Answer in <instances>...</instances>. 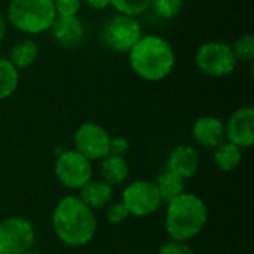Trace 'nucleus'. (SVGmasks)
I'll return each mask as SVG.
<instances>
[{"label":"nucleus","mask_w":254,"mask_h":254,"mask_svg":"<svg viewBox=\"0 0 254 254\" xmlns=\"http://www.w3.org/2000/svg\"><path fill=\"white\" fill-rule=\"evenodd\" d=\"M52 228L63 244L77 249L94 240L97 219L94 211L77 196H64L54 208Z\"/></svg>","instance_id":"1"},{"label":"nucleus","mask_w":254,"mask_h":254,"mask_svg":"<svg viewBox=\"0 0 254 254\" xmlns=\"http://www.w3.org/2000/svg\"><path fill=\"white\" fill-rule=\"evenodd\" d=\"M131 70L143 80L161 82L176 65V54L168 40L158 34H143L128 52Z\"/></svg>","instance_id":"2"},{"label":"nucleus","mask_w":254,"mask_h":254,"mask_svg":"<svg viewBox=\"0 0 254 254\" xmlns=\"http://www.w3.org/2000/svg\"><path fill=\"white\" fill-rule=\"evenodd\" d=\"M208 220L205 202L193 193L183 192L167 202L165 231L171 240L188 243L198 237Z\"/></svg>","instance_id":"3"},{"label":"nucleus","mask_w":254,"mask_h":254,"mask_svg":"<svg viewBox=\"0 0 254 254\" xmlns=\"http://www.w3.org/2000/svg\"><path fill=\"white\" fill-rule=\"evenodd\" d=\"M55 18L54 0H10L6 10L7 24L24 34L49 31Z\"/></svg>","instance_id":"4"},{"label":"nucleus","mask_w":254,"mask_h":254,"mask_svg":"<svg viewBox=\"0 0 254 254\" xmlns=\"http://www.w3.org/2000/svg\"><path fill=\"white\" fill-rule=\"evenodd\" d=\"M196 67L210 77H225L237 68V58L226 42L211 40L202 43L195 55Z\"/></svg>","instance_id":"5"},{"label":"nucleus","mask_w":254,"mask_h":254,"mask_svg":"<svg viewBox=\"0 0 254 254\" xmlns=\"http://www.w3.org/2000/svg\"><path fill=\"white\" fill-rule=\"evenodd\" d=\"M141 24L134 16L116 13L103 27L101 39L107 48L115 52L128 54L131 48L141 39Z\"/></svg>","instance_id":"6"},{"label":"nucleus","mask_w":254,"mask_h":254,"mask_svg":"<svg viewBox=\"0 0 254 254\" xmlns=\"http://www.w3.org/2000/svg\"><path fill=\"white\" fill-rule=\"evenodd\" d=\"M36 231L31 222L21 216L0 220V254H24L31 250Z\"/></svg>","instance_id":"7"},{"label":"nucleus","mask_w":254,"mask_h":254,"mask_svg":"<svg viewBox=\"0 0 254 254\" xmlns=\"http://www.w3.org/2000/svg\"><path fill=\"white\" fill-rule=\"evenodd\" d=\"M121 202L127 207L129 216L135 217L150 216L162 205V199L155 183L149 180H135L129 183L124 189Z\"/></svg>","instance_id":"8"},{"label":"nucleus","mask_w":254,"mask_h":254,"mask_svg":"<svg viewBox=\"0 0 254 254\" xmlns=\"http://www.w3.org/2000/svg\"><path fill=\"white\" fill-rule=\"evenodd\" d=\"M110 140L112 135L95 122L82 124L73 135L74 150L89 162L101 161L110 153Z\"/></svg>","instance_id":"9"},{"label":"nucleus","mask_w":254,"mask_h":254,"mask_svg":"<svg viewBox=\"0 0 254 254\" xmlns=\"http://www.w3.org/2000/svg\"><path fill=\"white\" fill-rule=\"evenodd\" d=\"M55 176L71 190H79L92 179V164L76 150L63 152L55 162Z\"/></svg>","instance_id":"10"},{"label":"nucleus","mask_w":254,"mask_h":254,"mask_svg":"<svg viewBox=\"0 0 254 254\" xmlns=\"http://www.w3.org/2000/svg\"><path fill=\"white\" fill-rule=\"evenodd\" d=\"M226 140L241 149L254 143V109L247 106L235 110L225 124Z\"/></svg>","instance_id":"11"},{"label":"nucleus","mask_w":254,"mask_h":254,"mask_svg":"<svg viewBox=\"0 0 254 254\" xmlns=\"http://www.w3.org/2000/svg\"><path fill=\"white\" fill-rule=\"evenodd\" d=\"M192 137L199 146L205 149H216L226 141L225 122L216 116H202L195 121L192 127Z\"/></svg>","instance_id":"12"},{"label":"nucleus","mask_w":254,"mask_h":254,"mask_svg":"<svg viewBox=\"0 0 254 254\" xmlns=\"http://www.w3.org/2000/svg\"><path fill=\"white\" fill-rule=\"evenodd\" d=\"M199 168V153L193 146L180 144L168 156L167 170L176 176L188 180L198 173Z\"/></svg>","instance_id":"13"},{"label":"nucleus","mask_w":254,"mask_h":254,"mask_svg":"<svg viewBox=\"0 0 254 254\" xmlns=\"http://www.w3.org/2000/svg\"><path fill=\"white\" fill-rule=\"evenodd\" d=\"M49 31L55 42L65 48H77L85 37V27L77 16H57Z\"/></svg>","instance_id":"14"},{"label":"nucleus","mask_w":254,"mask_h":254,"mask_svg":"<svg viewBox=\"0 0 254 254\" xmlns=\"http://www.w3.org/2000/svg\"><path fill=\"white\" fill-rule=\"evenodd\" d=\"M86 207H89L92 211L100 210L112 204L113 199V186L106 183L104 180L98 179L94 180L91 179L85 186L79 189V196H77Z\"/></svg>","instance_id":"15"},{"label":"nucleus","mask_w":254,"mask_h":254,"mask_svg":"<svg viewBox=\"0 0 254 254\" xmlns=\"http://www.w3.org/2000/svg\"><path fill=\"white\" fill-rule=\"evenodd\" d=\"M39 58V46L33 39L22 37L13 42L9 51V61L12 65L19 71L22 68H27L33 65Z\"/></svg>","instance_id":"16"},{"label":"nucleus","mask_w":254,"mask_h":254,"mask_svg":"<svg viewBox=\"0 0 254 254\" xmlns=\"http://www.w3.org/2000/svg\"><path fill=\"white\" fill-rule=\"evenodd\" d=\"M129 176V165L124 156L107 155L101 159V180L110 186L122 185Z\"/></svg>","instance_id":"17"},{"label":"nucleus","mask_w":254,"mask_h":254,"mask_svg":"<svg viewBox=\"0 0 254 254\" xmlns=\"http://www.w3.org/2000/svg\"><path fill=\"white\" fill-rule=\"evenodd\" d=\"M213 159L219 170L226 171V173L234 171L235 168L240 167L243 161V149L229 141H225L219 147L214 149Z\"/></svg>","instance_id":"18"},{"label":"nucleus","mask_w":254,"mask_h":254,"mask_svg":"<svg viewBox=\"0 0 254 254\" xmlns=\"http://www.w3.org/2000/svg\"><path fill=\"white\" fill-rule=\"evenodd\" d=\"M153 183L161 195L162 202H170L185 192V180L168 170H165Z\"/></svg>","instance_id":"19"},{"label":"nucleus","mask_w":254,"mask_h":254,"mask_svg":"<svg viewBox=\"0 0 254 254\" xmlns=\"http://www.w3.org/2000/svg\"><path fill=\"white\" fill-rule=\"evenodd\" d=\"M19 85V71L7 58L0 57V100L12 97Z\"/></svg>","instance_id":"20"},{"label":"nucleus","mask_w":254,"mask_h":254,"mask_svg":"<svg viewBox=\"0 0 254 254\" xmlns=\"http://www.w3.org/2000/svg\"><path fill=\"white\" fill-rule=\"evenodd\" d=\"M152 4V0H110V6L116 10V13L128 15L137 18L144 13Z\"/></svg>","instance_id":"21"},{"label":"nucleus","mask_w":254,"mask_h":254,"mask_svg":"<svg viewBox=\"0 0 254 254\" xmlns=\"http://www.w3.org/2000/svg\"><path fill=\"white\" fill-rule=\"evenodd\" d=\"M232 52L240 63H253L254 60V37L253 34L247 33L238 37L232 45Z\"/></svg>","instance_id":"22"},{"label":"nucleus","mask_w":254,"mask_h":254,"mask_svg":"<svg viewBox=\"0 0 254 254\" xmlns=\"http://www.w3.org/2000/svg\"><path fill=\"white\" fill-rule=\"evenodd\" d=\"M150 7L162 19L176 18L183 9V0H152Z\"/></svg>","instance_id":"23"},{"label":"nucleus","mask_w":254,"mask_h":254,"mask_svg":"<svg viewBox=\"0 0 254 254\" xmlns=\"http://www.w3.org/2000/svg\"><path fill=\"white\" fill-rule=\"evenodd\" d=\"M57 16H77L82 0H54Z\"/></svg>","instance_id":"24"},{"label":"nucleus","mask_w":254,"mask_h":254,"mask_svg":"<svg viewBox=\"0 0 254 254\" xmlns=\"http://www.w3.org/2000/svg\"><path fill=\"white\" fill-rule=\"evenodd\" d=\"M128 217H129V213H128L127 207L122 202H115V204L107 205L106 219H107L109 223L119 225V223H124Z\"/></svg>","instance_id":"25"},{"label":"nucleus","mask_w":254,"mask_h":254,"mask_svg":"<svg viewBox=\"0 0 254 254\" xmlns=\"http://www.w3.org/2000/svg\"><path fill=\"white\" fill-rule=\"evenodd\" d=\"M158 254H195L188 243L170 240L159 247Z\"/></svg>","instance_id":"26"},{"label":"nucleus","mask_w":254,"mask_h":254,"mask_svg":"<svg viewBox=\"0 0 254 254\" xmlns=\"http://www.w3.org/2000/svg\"><path fill=\"white\" fill-rule=\"evenodd\" d=\"M129 149V144L122 137H112L110 140V155H119L124 156Z\"/></svg>","instance_id":"27"},{"label":"nucleus","mask_w":254,"mask_h":254,"mask_svg":"<svg viewBox=\"0 0 254 254\" xmlns=\"http://www.w3.org/2000/svg\"><path fill=\"white\" fill-rule=\"evenodd\" d=\"M83 1L92 10H104L110 6V0H83Z\"/></svg>","instance_id":"28"},{"label":"nucleus","mask_w":254,"mask_h":254,"mask_svg":"<svg viewBox=\"0 0 254 254\" xmlns=\"http://www.w3.org/2000/svg\"><path fill=\"white\" fill-rule=\"evenodd\" d=\"M7 19H6V15L3 12H0V43L4 40L6 37V33H7Z\"/></svg>","instance_id":"29"},{"label":"nucleus","mask_w":254,"mask_h":254,"mask_svg":"<svg viewBox=\"0 0 254 254\" xmlns=\"http://www.w3.org/2000/svg\"><path fill=\"white\" fill-rule=\"evenodd\" d=\"M24 254H45V253H42V252H37V250H28V252H25Z\"/></svg>","instance_id":"30"}]
</instances>
